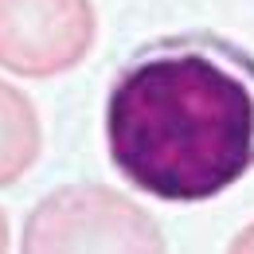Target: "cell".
Wrapping results in <instances>:
<instances>
[{"label":"cell","mask_w":254,"mask_h":254,"mask_svg":"<svg viewBox=\"0 0 254 254\" xmlns=\"http://www.w3.org/2000/svg\"><path fill=\"white\" fill-rule=\"evenodd\" d=\"M8 247H12V227H8V215L0 207V254H8Z\"/></svg>","instance_id":"obj_6"},{"label":"cell","mask_w":254,"mask_h":254,"mask_svg":"<svg viewBox=\"0 0 254 254\" xmlns=\"http://www.w3.org/2000/svg\"><path fill=\"white\" fill-rule=\"evenodd\" d=\"M94 0H0V70L59 78L94 51Z\"/></svg>","instance_id":"obj_3"},{"label":"cell","mask_w":254,"mask_h":254,"mask_svg":"<svg viewBox=\"0 0 254 254\" xmlns=\"http://www.w3.org/2000/svg\"><path fill=\"white\" fill-rule=\"evenodd\" d=\"M20 254H168L157 219L110 184H63L24 219Z\"/></svg>","instance_id":"obj_2"},{"label":"cell","mask_w":254,"mask_h":254,"mask_svg":"<svg viewBox=\"0 0 254 254\" xmlns=\"http://www.w3.org/2000/svg\"><path fill=\"white\" fill-rule=\"evenodd\" d=\"M106 153L160 203H207L254 172V55L211 32L164 35L106 94Z\"/></svg>","instance_id":"obj_1"},{"label":"cell","mask_w":254,"mask_h":254,"mask_svg":"<svg viewBox=\"0 0 254 254\" xmlns=\"http://www.w3.org/2000/svg\"><path fill=\"white\" fill-rule=\"evenodd\" d=\"M227 254H254V219L231 239V247H227Z\"/></svg>","instance_id":"obj_5"},{"label":"cell","mask_w":254,"mask_h":254,"mask_svg":"<svg viewBox=\"0 0 254 254\" xmlns=\"http://www.w3.org/2000/svg\"><path fill=\"white\" fill-rule=\"evenodd\" d=\"M39 153H43V126L35 102L16 82L0 78V188L24 180Z\"/></svg>","instance_id":"obj_4"}]
</instances>
